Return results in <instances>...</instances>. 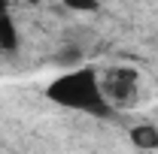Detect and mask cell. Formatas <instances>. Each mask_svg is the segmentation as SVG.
I'll return each mask as SVG.
<instances>
[{
	"instance_id": "cell-8",
	"label": "cell",
	"mask_w": 158,
	"mask_h": 154,
	"mask_svg": "<svg viewBox=\"0 0 158 154\" xmlns=\"http://www.w3.org/2000/svg\"><path fill=\"white\" fill-rule=\"evenodd\" d=\"M19 3H43V0H19Z\"/></svg>"
},
{
	"instance_id": "cell-6",
	"label": "cell",
	"mask_w": 158,
	"mask_h": 154,
	"mask_svg": "<svg viewBox=\"0 0 158 154\" xmlns=\"http://www.w3.org/2000/svg\"><path fill=\"white\" fill-rule=\"evenodd\" d=\"M79 58H82L79 48H64V52L58 55V64H61V67H73V64H76V67H79Z\"/></svg>"
},
{
	"instance_id": "cell-2",
	"label": "cell",
	"mask_w": 158,
	"mask_h": 154,
	"mask_svg": "<svg viewBox=\"0 0 158 154\" xmlns=\"http://www.w3.org/2000/svg\"><path fill=\"white\" fill-rule=\"evenodd\" d=\"M134 73H128V70H116V73H110L106 82H100L103 85V94H110L116 103H131L134 97H137V82H134Z\"/></svg>"
},
{
	"instance_id": "cell-7",
	"label": "cell",
	"mask_w": 158,
	"mask_h": 154,
	"mask_svg": "<svg viewBox=\"0 0 158 154\" xmlns=\"http://www.w3.org/2000/svg\"><path fill=\"white\" fill-rule=\"evenodd\" d=\"M0 12H6V0H0Z\"/></svg>"
},
{
	"instance_id": "cell-3",
	"label": "cell",
	"mask_w": 158,
	"mask_h": 154,
	"mask_svg": "<svg viewBox=\"0 0 158 154\" xmlns=\"http://www.w3.org/2000/svg\"><path fill=\"white\" fill-rule=\"evenodd\" d=\"M19 48V30L6 12H0V52H15Z\"/></svg>"
},
{
	"instance_id": "cell-1",
	"label": "cell",
	"mask_w": 158,
	"mask_h": 154,
	"mask_svg": "<svg viewBox=\"0 0 158 154\" xmlns=\"http://www.w3.org/2000/svg\"><path fill=\"white\" fill-rule=\"evenodd\" d=\"M46 97L52 103L64 106V109H76V112H85V115H94V118L110 115V103H106V94H103L100 76L91 67H70V70H64L46 88Z\"/></svg>"
},
{
	"instance_id": "cell-5",
	"label": "cell",
	"mask_w": 158,
	"mask_h": 154,
	"mask_svg": "<svg viewBox=\"0 0 158 154\" xmlns=\"http://www.w3.org/2000/svg\"><path fill=\"white\" fill-rule=\"evenodd\" d=\"M67 9H76V12H94L98 9V0H61Z\"/></svg>"
},
{
	"instance_id": "cell-4",
	"label": "cell",
	"mask_w": 158,
	"mask_h": 154,
	"mask_svg": "<svg viewBox=\"0 0 158 154\" xmlns=\"http://www.w3.org/2000/svg\"><path fill=\"white\" fill-rule=\"evenodd\" d=\"M131 142L137 148H158V130L149 127V124H140V127L131 130Z\"/></svg>"
}]
</instances>
